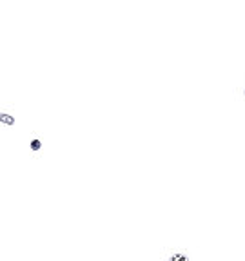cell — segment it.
<instances>
[{
	"label": "cell",
	"mask_w": 245,
	"mask_h": 261,
	"mask_svg": "<svg viewBox=\"0 0 245 261\" xmlns=\"http://www.w3.org/2000/svg\"><path fill=\"white\" fill-rule=\"evenodd\" d=\"M158 261H194L192 250L184 249V247H163L160 250Z\"/></svg>",
	"instance_id": "cell-1"
},
{
	"label": "cell",
	"mask_w": 245,
	"mask_h": 261,
	"mask_svg": "<svg viewBox=\"0 0 245 261\" xmlns=\"http://www.w3.org/2000/svg\"><path fill=\"white\" fill-rule=\"evenodd\" d=\"M0 122L4 123V125H15L16 118L13 116V114H9V113H6V111H2V113H0Z\"/></svg>",
	"instance_id": "cell-3"
},
{
	"label": "cell",
	"mask_w": 245,
	"mask_h": 261,
	"mask_svg": "<svg viewBox=\"0 0 245 261\" xmlns=\"http://www.w3.org/2000/svg\"><path fill=\"white\" fill-rule=\"evenodd\" d=\"M44 142H45V136L42 135L40 130H31V135H29V142H28L29 151H31V152L42 151V147H44Z\"/></svg>",
	"instance_id": "cell-2"
}]
</instances>
